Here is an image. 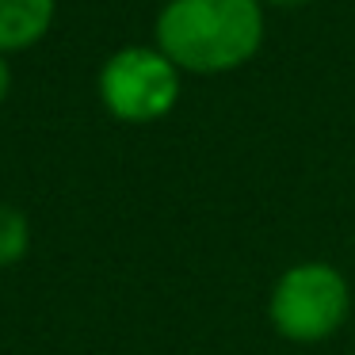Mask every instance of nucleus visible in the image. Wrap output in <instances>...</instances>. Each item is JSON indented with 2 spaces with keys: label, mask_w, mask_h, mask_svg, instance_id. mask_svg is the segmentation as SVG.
<instances>
[{
  "label": "nucleus",
  "mask_w": 355,
  "mask_h": 355,
  "mask_svg": "<svg viewBox=\"0 0 355 355\" xmlns=\"http://www.w3.org/2000/svg\"><path fill=\"white\" fill-rule=\"evenodd\" d=\"M58 0H0V54L27 50L50 31Z\"/></svg>",
  "instance_id": "obj_4"
},
{
  "label": "nucleus",
  "mask_w": 355,
  "mask_h": 355,
  "mask_svg": "<svg viewBox=\"0 0 355 355\" xmlns=\"http://www.w3.org/2000/svg\"><path fill=\"white\" fill-rule=\"evenodd\" d=\"M100 103L119 123H157L180 100V69L157 46H123L100 69Z\"/></svg>",
  "instance_id": "obj_3"
},
{
  "label": "nucleus",
  "mask_w": 355,
  "mask_h": 355,
  "mask_svg": "<svg viewBox=\"0 0 355 355\" xmlns=\"http://www.w3.org/2000/svg\"><path fill=\"white\" fill-rule=\"evenodd\" d=\"M260 4H283V8H291V4H306V0H260Z\"/></svg>",
  "instance_id": "obj_7"
},
{
  "label": "nucleus",
  "mask_w": 355,
  "mask_h": 355,
  "mask_svg": "<svg viewBox=\"0 0 355 355\" xmlns=\"http://www.w3.org/2000/svg\"><path fill=\"white\" fill-rule=\"evenodd\" d=\"M8 92H12V65H8V58L0 54V103L8 100Z\"/></svg>",
  "instance_id": "obj_6"
},
{
  "label": "nucleus",
  "mask_w": 355,
  "mask_h": 355,
  "mask_svg": "<svg viewBox=\"0 0 355 355\" xmlns=\"http://www.w3.org/2000/svg\"><path fill=\"white\" fill-rule=\"evenodd\" d=\"M31 252V222L19 207L0 202V271L16 268Z\"/></svg>",
  "instance_id": "obj_5"
},
{
  "label": "nucleus",
  "mask_w": 355,
  "mask_h": 355,
  "mask_svg": "<svg viewBox=\"0 0 355 355\" xmlns=\"http://www.w3.org/2000/svg\"><path fill=\"white\" fill-rule=\"evenodd\" d=\"M263 46L260 0H164L157 16V50L180 73L241 69Z\"/></svg>",
  "instance_id": "obj_1"
},
{
  "label": "nucleus",
  "mask_w": 355,
  "mask_h": 355,
  "mask_svg": "<svg viewBox=\"0 0 355 355\" xmlns=\"http://www.w3.org/2000/svg\"><path fill=\"white\" fill-rule=\"evenodd\" d=\"M352 313V283L324 260H302L271 283L268 321L291 344H321L336 336Z\"/></svg>",
  "instance_id": "obj_2"
}]
</instances>
